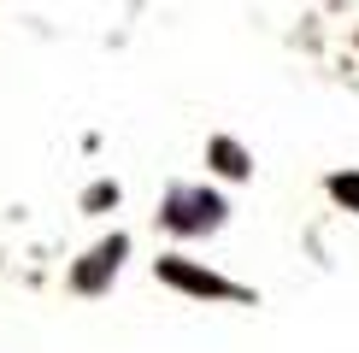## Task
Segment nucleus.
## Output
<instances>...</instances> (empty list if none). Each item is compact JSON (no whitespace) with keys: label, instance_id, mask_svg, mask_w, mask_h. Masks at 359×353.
I'll use <instances>...</instances> for the list:
<instances>
[{"label":"nucleus","instance_id":"f257e3e1","mask_svg":"<svg viewBox=\"0 0 359 353\" xmlns=\"http://www.w3.org/2000/svg\"><path fill=\"white\" fill-rule=\"evenodd\" d=\"M212 218H218V200L212 195H177L171 200V224L177 230H206Z\"/></svg>","mask_w":359,"mask_h":353},{"label":"nucleus","instance_id":"7ed1b4c3","mask_svg":"<svg viewBox=\"0 0 359 353\" xmlns=\"http://www.w3.org/2000/svg\"><path fill=\"white\" fill-rule=\"evenodd\" d=\"M212 159H218V171H230V176H248V153H242V147L218 141V147H212Z\"/></svg>","mask_w":359,"mask_h":353},{"label":"nucleus","instance_id":"f03ea898","mask_svg":"<svg viewBox=\"0 0 359 353\" xmlns=\"http://www.w3.org/2000/svg\"><path fill=\"white\" fill-rule=\"evenodd\" d=\"M165 277L171 283H189V289H201V294H230L218 283V277H206V271H189V265H165Z\"/></svg>","mask_w":359,"mask_h":353},{"label":"nucleus","instance_id":"20e7f679","mask_svg":"<svg viewBox=\"0 0 359 353\" xmlns=\"http://www.w3.org/2000/svg\"><path fill=\"white\" fill-rule=\"evenodd\" d=\"M330 188H336V195H341V200H348V206H359V176H336V183H330Z\"/></svg>","mask_w":359,"mask_h":353}]
</instances>
